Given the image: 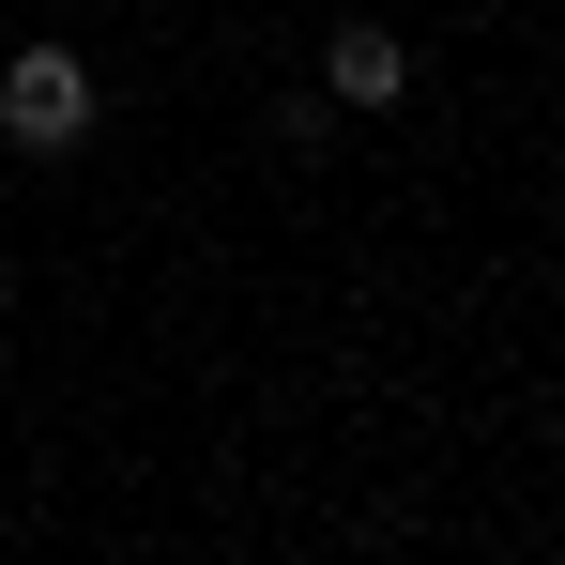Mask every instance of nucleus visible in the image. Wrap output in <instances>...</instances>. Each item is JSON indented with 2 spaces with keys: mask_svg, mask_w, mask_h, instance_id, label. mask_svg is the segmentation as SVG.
Here are the masks:
<instances>
[{
  "mask_svg": "<svg viewBox=\"0 0 565 565\" xmlns=\"http://www.w3.org/2000/svg\"><path fill=\"white\" fill-rule=\"evenodd\" d=\"M321 93H337V122H382V107H413V46H397L382 15H337V31H321Z\"/></svg>",
  "mask_w": 565,
  "mask_h": 565,
  "instance_id": "f03ea898",
  "label": "nucleus"
},
{
  "mask_svg": "<svg viewBox=\"0 0 565 565\" xmlns=\"http://www.w3.org/2000/svg\"><path fill=\"white\" fill-rule=\"evenodd\" d=\"M504 15H535V0H504Z\"/></svg>",
  "mask_w": 565,
  "mask_h": 565,
  "instance_id": "20e7f679",
  "label": "nucleus"
},
{
  "mask_svg": "<svg viewBox=\"0 0 565 565\" xmlns=\"http://www.w3.org/2000/svg\"><path fill=\"white\" fill-rule=\"evenodd\" d=\"M93 122H107V77L77 62V46H62V31L0 62V138H15V153H77Z\"/></svg>",
  "mask_w": 565,
  "mask_h": 565,
  "instance_id": "f257e3e1",
  "label": "nucleus"
},
{
  "mask_svg": "<svg viewBox=\"0 0 565 565\" xmlns=\"http://www.w3.org/2000/svg\"><path fill=\"white\" fill-rule=\"evenodd\" d=\"M276 138H290V153H321V138H337V93H321V77H306V93H276Z\"/></svg>",
  "mask_w": 565,
  "mask_h": 565,
  "instance_id": "7ed1b4c3",
  "label": "nucleus"
}]
</instances>
